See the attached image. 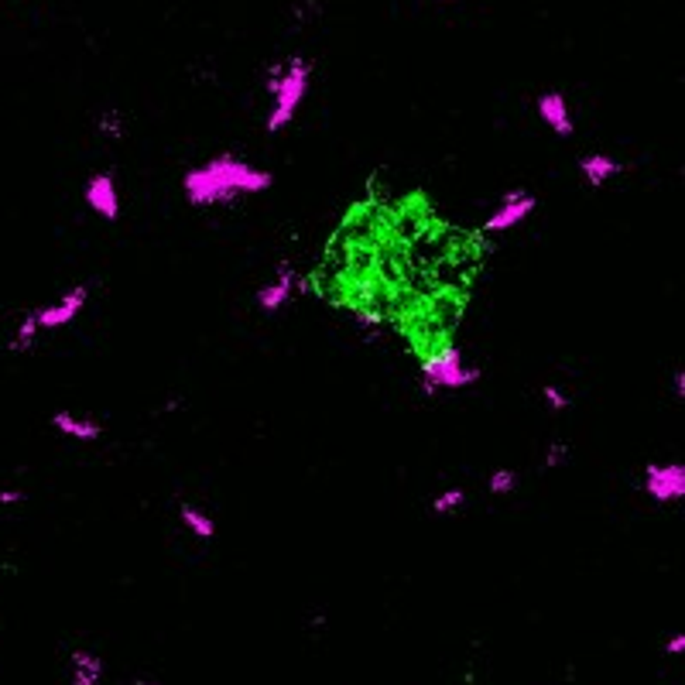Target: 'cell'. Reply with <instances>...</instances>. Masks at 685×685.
I'll use <instances>...</instances> for the list:
<instances>
[{"label":"cell","mask_w":685,"mask_h":685,"mask_svg":"<svg viewBox=\"0 0 685 685\" xmlns=\"http://www.w3.org/2000/svg\"><path fill=\"white\" fill-rule=\"evenodd\" d=\"M271 185H274V175L267 168H257L237 155H216L182 175V192L196 209L226 206L241 196H261Z\"/></svg>","instance_id":"obj_1"},{"label":"cell","mask_w":685,"mask_h":685,"mask_svg":"<svg viewBox=\"0 0 685 685\" xmlns=\"http://www.w3.org/2000/svg\"><path fill=\"white\" fill-rule=\"evenodd\" d=\"M312 83V62L306 55H291L288 62H274L267 69L265 89L271 93V110H267V134H281L295 120L298 107L306 103Z\"/></svg>","instance_id":"obj_2"},{"label":"cell","mask_w":685,"mask_h":685,"mask_svg":"<svg viewBox=\"0 0 685 685\" xmlns=\"http://www.w3.org/2000/svg\"><path fill=\"white\" fill-rule=\"evenodd\" d=\"M473 384H480V367H469L456 343H443L421 360V391L428 398L439 391H466Z\"/></svg>","instance_id":"obj_3"},{"label":"cell","mask_w":685,"mask_h":685,"mask_svg":"<svg viewBox=\"0 0 685 685\" xmlns=\"http://www.w3.org/2000/svg\"><path fill=\"white\" fill-rule=\"evenodd\" d=\"M644 493L655 504H675L685 497V466L682 463H648L644 466Z\"/></svg>","instance_id":"obj_4"},{"label":"cell","mask_w":685,"mask_h":685,"mask_svg":"<svg viewBox=\"0 0 685 685\" xmlns=\"http://www.w3.org/2000/svg\"><path fill=\"white\" fill-rule=\"evenodd\" d=\"M534 206H538V200L531 196L528 189H510L508 196L497 202V209L486 216L484 233H493V237H497V233H508L514 226H521V223L534 213Z\"/></svg>","instance_id":"obj_5"},{"label":"cell","mask_w":685,"mask_h":685,"mask_svg":"<svg viewBox=\"0 0 685 685\" xmlns=\"http://www.w3.org/2000/svg\"><path fill=\"white\" fill-rule=\"evenodd\" d=\"M89 306V285H76L69 288L66 295L59 298V302H52V306H42V309H35V319H38V330H66L72 326L83 309Z\"/></svg>","instance_id":"obj_6"},{"label":"cell","mask_w":685,"mask_h":685,"mask_svg":"<svg viewBox=\"0 0 685 685\" xmlns=\"http://www.w3.org/2000/svg\"><path fill=\"white\" fill-rule=\"evenodd\" d=\"M83 202L107 223H117L120 216V189H117V175L113 172H93L83 185Z\"/></svg>","instance_id":"obj_7"},{"label":"cell","mask_w":685,"mask_h":685,"mask_svg":"<svg viewBox=\"0 0 685 685\" xmlns=\"http://www.w3.org/2000/svg\"><path fill=\"white\" fill-rule=\"evenodd\" d=\"M302 281H298V274H295V267L291 265H278V271H274V278L267 281V285L257 288V306L265 312H281L291 302V295L295 291H302Z\"/></svg>","instance_id":"obj_8"},{"label":"cell","mask_w":685,"mask_h":685,"mask_svg":"<svg viewBox=\"0 0 685 685\" xmlns=\"http://www.w3.org/2000/svg\"><path fill=\"white\" fill-rule=\"evenodd\" d=\"M538 117H542V120L552 127V134H559V137H573L575 134L569 100H566V93H559V89H549V93L538 96Z\"/></svg>","instance_id":"obj_9"},{"label":"cell","mask_w":685,"mask_h":685,"mask_svg":"<svg viewBox=\"0 0 685 685\" xmlns=\"http://www.w3.org/2000/svg\"><path fill=\"white\" fill-rule=\"evenodd\" d=\"M620 172H624V165H620L617 158L603 155V151H593V155L579 158V175H583L586 185H593V189L607 185V182H610V178H617Z\"/></svg>","instance_id":"obj_10"},{"label":"cell","mask_w":685,"mask_h":685,"mask_svg":"<svg viewBox=\"0 0 685 685\" xmlns=\"http://www.w3.org/2000/svg\"><path fill=\"white\" fill-rule=\"evenodd\" d=\"M69 682L72 685H100L103 682V658L86 648H76L69 655Z\"/></svg>","instance_id":"obj_11"},{"label":"cell","mask_w":685,"mask_h":685,"mask_svg":"<svg viewBox=\"0 0 685 685\" xmlns=\"http://www.w3.org/2000/svg\"><path fill=\"white\" fill-rule=\"evenodd\" d=\"M52 425H55V432H62L69 439H76V443H96L100 436H103V425L96 419H79V415H72V412H55L52 415Z\"/></svg>","instance_id":"obj_12"},{"label":"cell","mask_w":685,"mask_h":685,"mask_svg":"<svg viewBox=\"0 0 685 685\" xmlns=\"http://www.w3.org/2000/svg\"><path fill=\"white\" fill-rule=\"evenodd\" d=\"M178 518H182V525L189 528V534H196L200 542H213V538H216V521H213L206 510L192 508V504H182V508H178Z\"/></svg>","instance_id":"obj_13"},{"label":"cell","mask_w":685,"mask_h":685,"mask_svg":"<svg viewBox=\"0 0 685 685\" xmlns=\"http://www.w3.org/2000/svg\"><path fill=\"white\" fill-rule=\"evenodd\" d=\"M38 319H35V312H28L21 322H18V330L11 336V354H28V350H35V343H38Z\"/></svg>","instance_id":"obj_14"},{"label":"cell","mask_w":685,"mask_h":685,"mask_svg":"<svg viewBox=\"0 0 685 685\" xmlns=\"http://www.w3.org/2000/svg\"><path fill=\"white\" fill-rule=\"evenodd\" d=\"M96 134L100 137H107V141H124V134H127V124H124V113L120 110H103L96 113Z\"/></svg>","instance_id":"obj_15"},{"label":"cell","mask_w":685,"mask_h":685,"mask_svg":"<svg viewBox=\"0 0 685 685\" xmlns=\"http://www.w3.org/2000/svg\"><path fill=\"white\" fill-rule=\"evenodd\" d=\"M466 504V490L463 486H445L443 493H436V501H432V514H453V510H460Z\"/></svg>","instance_id":"obj_16"},{"label":"cell","mask_w":685,"mask_h":685,"mask_svg":"<svg viewBox=\"0 0 685 685\" xmlns=\"http://www.w3.org/2000/svg\"><path fill=\"white\" fill-rule=\"evenodd\" d=\"M514 486H518V473H514V469H508V466L493 469V473H490V480H486V490H490L493 497H508Z\"/></svg>","instance_id":"obj_17"},{"label":"cell","mask_w":685,"mask_h":685,"mask_svg":"<svg viewBox=\"0 0 685 685\" xmlns=\"http://www.w3.org/2000/svg\"><path fill=\"white\" fill-rule=\"evenodd\" d=\"M542 398H545V404H549L552 412H566V408H569V398H566V391H562L559 384H545V387H542Z\"/></svg>","instance_id":"obj_18"},{"label":"cell","mask_w":685,"mask_h":685,"mask_svg":"<svg viewBox=\"0 0 685 685\" xmlns=\"http://www.w3.org/2000/svg\"><path fill=\"white\" fill-rule=\"evenodd\" d=\"M566 456H569V445L552 443L549 449H545V466H549V469H559V466L566 463Z\"/></svg>","instance_id":"obj_19"},{"label":"cell","mask_w":685,"mask_h":685,"mask_svg":"<svg viewBox=\"0 0 685 685\" xmlns=\"http://www.w3.org/2000/svg\"><path fill=\"white\" fill-rule=\"evenodd\" d=\"M21 501H24L21 490H0V504H4V508H11V504H21Z\"/></svg>","instance_id":"obj_20"},{"label":"cell","mask_w":685,"mask_h":685,"mask_svg":"<svg viewBox=\"0 0 685 685\" xmlns=\"http://www.w3.org/2000/svg\"><path fill=\"white\" fill-rule=\"evenodd\" d=\"M665 651H668V655H682V651H685V634H675V638H668Z\"/></svg>","instance_id":"obj_21"},{"label":"cell","mask_w":685,"mask_h":685,"mask_svg":"<svg viewBox=\"0 0 685 685\" xmlns=\"http://www.w3.org/2000/svg\"><path fill=\"white\" fill-rule=\"evenodd\" d=\"M675 398H685V371H675Z\"/></svg>","instance_id":"obj_22"},{"label":"cell","mask_w":685,"mask_h":685,"mask_svg":"<svg viewBox=\"0 0 685 685\" xmlns=\"http://www.w3.org/2000/svg\"><path fill=\"white\" fill-rule=\"evenodd\" d=\"M137 685H161V682H137Z\"/></svg>","instance_id":"obj_23"},{"label":"cell","mask_w":685,"mask_h":685,"mask_svg":"<svg viewBox=\"0 0 685 685\" xmlns=\"http://www.w3.org/2000/svg\"><path fill=\"white\" fill-rule=\"evenodd\" d=\"M445 4H456V0H445Z\"/></svg>","instance_id":"obj_24"}]
</instances>
